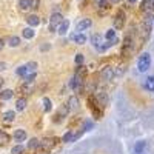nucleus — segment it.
Here are the masks:
<instances>
[{"mask_svg": "<svg viewBox=\"0 0 154 154\" xmlns=\"http://www.w3.org/2000/svg\"><path fill=\"white\" fill-rule=\"evenodd\" d=\"M29 148H38V146H42V142L38 139H31L29 140V143H28Z\"/></svg>", "mask_w": 154, "mask_h": 154, "instance_id": "obj_26", "label": "nucleus"}, {"mask_svg": "<svg viewBox=\"0 0 154 154\" xmlns=\"http://www.w3.org/2000/svg\"><path fill=\"white\" fill-rule=\"evenodd\" d=\"M9 142V134H6L5 131H0V145H6Z\"/></svg>", "mask_w": 154, "mask_h": 154, "instance_id": "obj_24", "label": "nucleus"}, {"mask_svg": "<svg viewBox=\"0 0 154 154\" xmlns=\"http://www.w3.org/2000/svg\"><path fill=\"white\" fill-rule=\"evenodd\" d=\"M12 96H14V91H12V89H5V91L0 93V99L2 100H9V99H12Z\"/></svg>", "mask_w": 154, "mask_h": 154, "instance_id": "obj_17", "label": "nucleus"}, {"mask_svg": "<svg viewBox=\"0 0 154 154\" xmlns=\"http://www.w3.org/2000/svg\"><path fill=\"white\" fill-rule=\"evenodd\" d=\"M72 137H74V134H72L71 131H69V133H66L65 136H63V142H69V140H71Z\"/></svg>", "mask_w": 154, "mask_h": 154, "instance_id": "obj_28", "label": "nucleus"}, {"mask_svg": "<svg viewBox=\"0 0 154 154\" xmlns=\"http://www.w3.org/2000/svg\"><path fill=\"white\" fill-rule=\"evenodd\" d=\"M120 0H109V3H119Z\"/></svg>", "mask_w": 154, "mask_h": 154, "instance_id": "obj_33", "label": "nucleus"}, {"mask_svg": "<svg viewBox=\"0 0 154 154\" xmlns=\"http://www.w3.org/2000/svg\"><path fill=\"white\" fill-rule=\"evenodd\" d=\"M149 66H151V56H149V53H143L137 60V69L140 72H146L149 69Z\"/></svg>", "mask_w": 154, "mask_h": 154, "instance_id": "obj_1", "label": "nucleus"}, {"mask_svg": "<svg viewBox=\"0 0 154 154\" xmlns=\"http://www.w3.org/2000/svg\"><path fill=\"white\" fill-rule=\"evenodd\" d=\"M69 86L72 88V89H77L80 86V77H79V74H75L72 79H71V82H69Z\"/></svg>", "mask_w": 154, "mask_h": 154, "instance_id": "obj_19", "label": "nucleus"}, {"mask_svg": "<svg viewBox=\"0 0 154 154\" xmlns=\"http://www.w3.org/2000/svg\"><path fill=\"white\" fill-rule=\"evenodd\" d=\"M145 88L148 89V91L154 93V75H149L145 79Z\"/></svg>", "mask_w": 154, "mask_h": 154, "instance_id": "obj_14", "label": "nucleus"}, {"mask_svg": "<svg viewBox=\"0 0 154 154\" xmlns=\"http://www.w3.org/2000/svg\"><path fill=\"white\" fill-rule=\"evenodd\" d=\"M3 85V79H2V77H0V86H2Z\"/></svg>", "mask_w": 154, "mask_h": 154, "instance_id": "obj_34", "label": "nucleus"}, {"mask_svg": "<svg viewBox=\"0 0 154 154\" xmlns=\"http://www.w3.org/2000/svg\"><path fill=\"white\" fill-rule=\"evenodd\" d=\"M146 149H148V143L145 140H140V142H137L136 146H134V154H145Z\"/></svg>", "mask_w": 154, "mask_h": 154, "instance_id": "obj_7", "label": "nucleus"}, {"mask_svg": "<svg viewBox=\"0 0 154 154\" xmlns=\"http://www.w3.org/2000/svg\"><path fill=\"white\" fill-rule=\"evenodd\" d=\"M75 63H77V65H82V63H83V56L82 54H77L75 56Z\"/></svg>", "mask_w": 154, "mask_h": 154, "instance_id": "obj_29", "label": "nucleus"}, {"mask_svg": "<svg viewBox=\"0 0 154 154\" xmlns=\"http://www.w3.org/2000/svg\"><path fill=\"white\" fill-rule=\"evenodd\" d=\"M25 108H26V100H25V99H19L16 102V109L17 111H23Z\"/></svg>", "mask_w": 154, "mask_h": 154, "instance_id": "obj_22", "label": "nucleus"}, {"mask_svg": "<svg viewBox=\"0 0 154 154\" xmlns=\"http://www.w3.org/2000/svg\"><path fill=\"white\" fill-rule=\"evenodd\" d=\"M102 75H103V80H111L112 77H114V69L111 68V66H106L103 71H102Z\"/></svg>", "mask_w": 154, "mask_h": 154, "instance_id": "obj_13", "label": "nucleus"}, {"mask_svg": "<svg viewBox=\"0 0 154 154\" xmlns=\"http://www.w3.org/2000/svg\"><path fill=\"white\" fill-rule=\"evenodd\" d=\"M8 45H9V46H12V48L19 46V45H20V38H19L17 35H12V37H9V40H8Z\"/></svg>", "mask_w": 154, "mask_h": 154, "instance_id": "obj_20", "label": "nucleus"}, {"mask_svg": "<svg viewBox=\"0 0 154 154\" xmlns=\"http://www.w3.org/2000/svg\"><path fill=\"white\" fill-rule=\"evenodd\" d=\"M37 5H38V0H31V9L37 8Z\"/></svg>", "mask_w": 154, "mask_h": 154, "instance_id": "obj_30", "label": "nucleus"}, {"mask_svg": "<svg viewBox=\"0 0 154 154\" xmlns=\"http://www.w3.org/2000/svg\"><path fill=\"white\" fill-rule=\"evenodd\" d=\"M19 8L22 11H29L31 9V0H19Z\"/></svg>", "mask_w": 154, "mask_h": 154, "instance_id": "obj_16", "label": "nucleus"}, {"mask_svg": "<svg viewBox=\"0 0 154 154\" xmlns=\"http://www.w3.org/2000/svg\"><path fill=\"white\" fill-rule=\"evenodd\" d=\"M43 108L46 112H49L51 109H53V102H51L48 97H43Z\"/></svg>", "mask_w": 154, "mask_h": 154, "instance_id": "obj_23", "label": "nucleus"}, {"mask_svg": "<svg viewBox=\"0 0 154 154\" xmlns=\"http://www.w3.org/2000/svg\"><path fill=\"white\" fill-rule=\"evenodd\" d=\"M12 137H14L17 142H25L28 136H26V131H25V130H16L14 134H12Z\"/></svg>", "mask_w": 154, "mask_h": 154, "instance_id": "obj_11", "label": "nucleus"}, {"mask_svg": "<svg viewBox=\"0 0 154 154\" xmlns=\"http://www.w3.org/2000/svg\"><path fill=\"white\" fill-rule=\"evenodd\" d=\"M68 109H71V111L79 109V99L74 97V96H71V97L68 99Z\"/></svg>", "mask_w": 154, "mask_h": 154, "instance_id": "obj_12", "label": "nucleus"}, {"mask_svg": "<svg viewBox=\"0 0 154 154\" xmlns=\"http://www.w3.org/2000/svg\"><path fill=\"white\" fill-rule=\"evenodd\" d=\"M22 35H23L25 38H28V40H29V38H32V37L35 35V31L32 29V26H28V28H25V29L22 31Z\"/></svg>", "mask_w": 154, "mask_h": 154, "instance_id": "obj_15", "label": "nucleus"}, {"mask_svg": "<svg viewBox=\"0 0 154 154\" xmlns=\"http://www.w3.org/2000/svg\"><path fill=\"white\" fill-rule=\"evenodd\" d=\"M91 43H93V46H94L97 51H105L106 48L111 46L109 42H106V45H103V38H102L100 34H94V35L91 37Z\"/></svg>", "mask_w": 154, "mask_h": 154, "instance_id": "obj_3", "label": "nucleus"}, {"mask_svg": "<svg viewBox=\"0 0 154 154\" xmlns=\"http://www.w3.org/2000/svg\"><path fill=\"white\" fill-rule=\"evenodd\" d=\"M105 38H106V42H109L111 45H114L116 42H117V34H116V29H108L105 32Z\"/></svg>", "mask_w": 154, "mask_h": 154, "instance_id": "obj_10", "label": "nucleus"}, {"mask_svg": "<svg viewBox=\"0 0 154 154\" xmlns=\"http://www.w3.org/2000/svg\"><path fill=\"white\" fill-rule=\"evenodd\" d=\"M62 20H63V17H62L60 12H53V14H51V17H49V29L54 31V29L59 26V23H60Z\"/></svg>", "mask_w": 154, "mask_h": 154, "instance_id": "obj_4", "label": "nucleus"}, {"mask_svg": "<svg viewBox=\"0 0 154 154\" xmlns=\"http://www.w3.org/2000/svg\"><path fill=\"white\" fill-rule=\"evenodd\" d=\"M35 77H37V74H35V72H31V74H28V75L23 77V82H25V83H32Z\"/></svg>", "mask_w": 154, "mask_h": 154, "instance_id": "obj_25", "label": "nucleus"}, {"mask_svg": "<svg viewBox=\"0 0 154 154\" xmlns=\"http://www.w3.org/2000/svg\"><path fill=\"white\" fill-rule=\"evenodd\" d=\"M16 119V112L14 111H6L5 114H3V120L5 122H12Z\"/></svg>", "mask_w": 154, "mask_h": 154, "instance_id": "obj_21", "label": "nucleus"}, {"mask_svg": "<svg viewBox=\"0 0 154 154\" xmlns=\"http://www.w3.org/2000/svg\"><path fill=\"white\" fill-rule=\"evenodd\" d=\"M96 2H100V0H96Z\"/></svg>", "mask_w": 154, "mask_h": 154, "instance_id": "obj_37", "label": "nucleus"}, {"mask_svg": "<svg viewBox=\"0 0 154 154\" xmlns=\"http://www.w3.org/2000/svg\"><path fill=\"white\" fill-rule=\"evenodd\" d=\"M35 68H37V63L35 62H29V63H25V65L19 66L16 72H17V75L25 77V75H28L31 72H35Z\"/></svg>", "mask_w": 154, "mask_h": 154, "instance_id": "obj_2", "label": "nucleus"}, {"mask_svg": "<svg viewBox=\"0 0 154 154\" xmlns=\"http://www.w3.org/2000/svg\"><path fill=\"white\" fill-rule=\"evenodd\" d=\"M123 25H125V12L120 11L119 14L116 16V19H114V26L117 29H120V28H123Z\"/></svg>", "mask_w": 154, "mask_h": 154, "instance_id": "obj_6", "label": "nucleus"}, {"mask_svg": "<svg viewBox=\"0 0 154 154\" xmlns=\"http://www.w3.org/2000/svg\"><path fill=\"white\" fill-rule=\"evenodd\" d=\"M91 25H93L91 19H82L79 23H77V31H79V32H83V31H86V29L91 28Z\"/></svg>", "mask_w": 154, "mask_h": 154, "instance_id": "obj_5", "label": "nucleus"}, {"mask_svg": "<svg viewBox=\"0 0 154 154\" xmlns=\"http://www.w3.org/2000/svg\"><path fill=\"white\" fill-rule=\"evenodd\" d=\"M68 29H69V22L63 19V20L59 23V26H57V32H59L60 35H65V34L68 32Z\"/></svg>", "mask_w": 154, "mask_h": 154, "instance_id": "obj_8", "label": "nucleus"}, {"mask_svg": "<svg viewBox=\"0 0 154 154\" xmlns=\"http://www.w3.org/2000/svg\"><path fill=\"white\" fill-rule=\"evenodd\" d=\"M26 22H28L29 26H38V25H40V19H38L37 16H29L26 19Z\"/></svg>", "mask_w": 154, "mask_h": 154, "instance_id": "obj_18", "label": "nucleus"}, {"mask_svg": "<svg viewBox=\"0 0 154 154\" xmlns=\"http://www.w3.org/2000/svg\"><path fill=\"white\" fill-rule=\"evenodd\" d=\"M3 69H6V63H0V71H3Z\"/></svg>", "mask_w": 154, "mask_h": 154, "instance_id": "obj_31", "label": "nucleus"}, {"mask_svg": "<svg viewBox=\"0 0 154 154\" xmlns=\"http://www.w3.org/2000/svg\"><path fill=\"white\" fill-rule=\"evenodd\" d=\"M131 2H136V0H131Z\"/></svg>", "mask_w": 154, "mask_h": 154, "instance_id": "obj_36", "label": "nucleus"}, {"mask_svg": "<svg viewBox=\"0 0 154 154\" xmlns=\"http://www.w3.org/2000/svg\"><path fill=\"white\" fill-rule=\"evenodd\" d=\"M71 40L75 42L77 45H85L86 43V35L83 32H77V34H72L71 35Z\"/></svg>", "mask_w": 154, "mask_h": 154, "instance_id": "obj_9", "label": "nucleus"}, {"mask_svg": "<svg viewBox=\"0 0 154 154\" xmlns=\"http://www.w3.org/2000/svg\"><path fill=\"white\" fill-rule=\"evenodd\" d=\"M151 8H154V0H151Z\"/></svg>", "mask_w": 154, "mask_h": 154, "instance_id": "obj_35", "label": "nucleus"}, {"mask_svg": "<svg viewBox=\"0 0 154 154\" xmlns=\"http://www.w3.org/2000/svg\"><path fill=\"white\" fill-rule=\"evenodd\" d=\"M23 151H25V146L23 145H16V146H12L11 154H22Z\"/></svg>", "mask_w": 154, "mask_h": 154, "instance_id": "obj_27", "label": "nucleus"}, {"mask_svg": "<svg viewBox=\"0 0 154 154\" xmlns=\"http://www.w3.org/2000/svg\"><path fill=\"white\" fill-rule=\"evenodd\" d=\"M3 46H5V40H3V38H0V51H2Z\"/></svg>", "mask_w": 154, "mask_h": 154, "instance_id": "obj_32", "label": "nucleus"}]
</instances>
